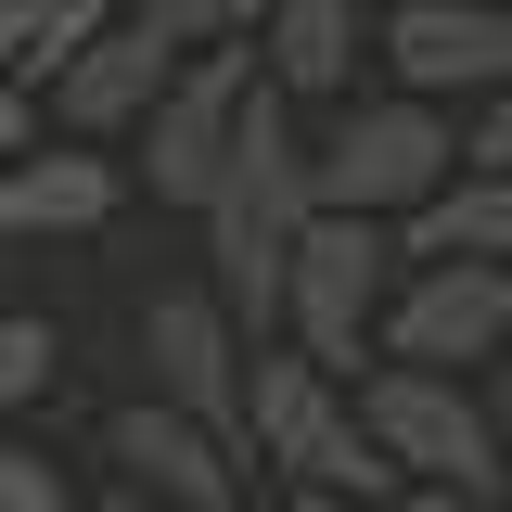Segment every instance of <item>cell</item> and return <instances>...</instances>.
<instances>
[{
	"label": "cell",
	"mask_w": 512,
	"mask_h": 512,
	"mask_svg": "<svg viewBox=\"0 0 512 512\" xmlns=\"http://www.w3.org/2000/svg\"><path fill=\"white\" fill-rule=\"evenodd\" d=\"M103 461H116L128 487L180 500V512H256V461H244V436L192 423L180 397H154V384H141L116 423H103Z\"/></svg>",
	"instance_id": "9"
},
{
	"label": "cell",
	"mask_w": 512,
	"mask_h": 512,
	"mask_svg": "<svg viewBox=\"0 0 512 512\" xmlns=\"http://www.w3.org/2000/svg\"><path fill=\"white\" fill-rule=\"evenodd\" d=\"M154 13H167L192 52H205V39H256V13H269V0H154Z\"/></svg>",
	"instance_id": "16"
},
{
	"label": "cell",
	"mask_w": 512,
	"mask_h": 512,
	"mask_svg": "<svg viewBox=\"0 0 512 512\" xmlns=\"http://www.w3.org/2000/svg\"><path fill=\"white\" fill-rule=\"evenodd\" d=\"M244 320L218 308V282H192V295H141V372L154 397H180L192 423H218V436H244Z\"/></svg>",
	"instance_id": "10"
},
{
	"label": "cell",
	"mask_w": 512,
	"mask_h": 512,
	"mask_svg": "<svg viewBox=\"0 0 512 512\" xmlns=\"http://www.w3.org/2000/svg\"><path fill=\"white\" fill-rule=\"evenodd\" d=\"M308 218H320V167H308V141H295V90L269 77L244 103V141H231L218 192H205V282H218V308L244 320V346H269L282 308H295Z\"/></svg>",
	"instance_id": "1"
},
{
	"label": "cell",
	"mask_w": 512,
	"mask_h": 512,
	"mask_svg": "<svg viewBox=\"0 0 512 512\" xmlns=\"http://www.w3.org/2000/svg\"><path fill=\"white\" fill-rule=\"evenodd\" d=\"M39 128H52V116H39V90H26V77H0V167H13Z\"/></svg>",
	"instance_id": "18"
},
{
	"label": "cell",
	"mask_w": 512,
	"mask_h": 512,
	"mask_svg": "<svg viewBox=\"0 0 512 512\" xmlns=\"http://www.w3.org/2000/svg\"><path fill=\"white\" fill-rule=\"evenodd\" d=\"M256 64L295 103H346L359 64H372V0H269L256 13Z\"/></svg>",
	"instance_id": "12"
},
{
	"label": "cell",
	"mask_w": 512,
	"mask_h": 512,
	"mask_svg": "<svg viewBox=\"0 0 512 512\" xmlns=\"http://www.w3.org/2000/svg\"><path fill=\"white\" fill-rule=\"evenodd\" d=\"M128 167H116V141H64V128H39L13 167H0V256H26V244H77V231H103L128 205Z\"/></svg>",
	"instance_id": "11"
},
{
	"label": "cell",
	"mask_w": 512,
	"mask_h": 512,
	"mask_svg": "<svg viewBox=\"0 0 512 512\" xmlns=\"http://www.w3.org/2000/svg\"><path fill=\"white\" fill-rule=\"evenodd\" d=\"M500 346H512V269H487V256H410L397 269L384 359H410V372H487Z\"/></svg>",
	"instance_id": "6"
},
{
	"label": "cell",
	"mask_w": 512,
	"mask_h": 512,
	"mask_svg": "<svg viewBox=\"0 0 512 512\" xmlns=\"http://www.w3.org/2000/svg\"><path fill=\"white\" fill-rule=\"evenodd\" d=\"M269 512H384V500H333V487H282Z\"/></svg>",
	"instance_id": "20"
},
{
	"label": "cell",
	"mask_w": 512,
	"mask_h": 512,
	"mask_svg": "<svg viewBox=\"0 0 512 512\" xmlns=\"http://www.w3.org/2000/svg\"><path fill=\"white\" fill-rule=\"evenodd\" d=\"M372 13H384V0H372Z\"/></svg>",
	"instance_id": "23"
},
{
	"label": "cell",
	"mask_w": 512,
	"mask_h": 512,
	"mask_svg": "<svg viewBox=\"0 0 512 512\" xmlns=\"http://www.w3.org/2000/svg\"><path fill=\"white\" fill-rule=\"evenodd\" d=\"M397 218H346V205H320L308 244H295V308H282V333L308 346L320 372H372L384 359V308H397Z\"/></svg>",
	"instance_id": "4"
},
{
	"label": "cell",
	"mask_w": 512,
	"mask_h": 512,
	"mask_svg": "<svg viewBox=\"0 0 512 512\" xmlns=\"http://www.w3.org/2000/svg\"><path fill=\"white\" fill-rule=\"evenodd\" d=\"M384 512H500V500H461V487H397Z\"/></svg>",
	"instance_id": "19"
},
{
	"label": "cell",
	"mask_w": 512,
	"mask_h": 512,
	"mask_svg": "<svg viewBox=\"0 0 512 512\" xmlns=\"http://www.w3.org/2000/svg\"><path fill=\"white\" fill-rule=\"evenodd\" d=\"M256 90H269L256 39H205V52H180V77L154 90V116L128 128V141H141V154H128V180L154 192V205H192V218H205V192H218V167H231Z\"/></svg>",
	"instance_id": "5"
},
{
	"label": "cell",
	"mask_w": 512,
	"mask_h": 512,
	"mask_svg": "<svg viewBox=\"0 0 512 512\" xmlns=\"http://www.w3.org/2000/svg\"><path fill=\"white\" fill-rule=\"evenodd\" d=\"M320 167V205L346 218H423L448 180H461V103H423V90H346L333 141H308Z\"/></svg>",
	"instance_id": "3"
},
{
	"label": "cell",
	"mask_w": 512,
	"mask_h": 512,
	"mask_svg": "<svg viewBox=\"0 0 512 512\" xmlns=\"http://www.w3.org/2000/svg\"><path fill=\"white\" fill-rule=\"evenodd\" d=\"M487 410H500V423H512V346H500V359H487Z\"/></svg>",
	"instance_id": "22"
},
{
	"label": "cell",
	"mask_w": 512,
	"mask_h": 512,
	"mask_svg": "<svg viewBox=\"0 0 512 512\" xmlns=\"http://www.w3.org/2000/svg\"><path fill=\"white\" fill-rule=\"evenodd\" d=\"M461 167H512V90L461 103Z\"/></svg>",
	"instance_id": "17"
},
{
	"label": "cell",
	"mask_w": 512,
	"mask_h": 512,
	"mask_svg": "<svg viewBox=\"0 0 512 512\" xmlns=\"http://www.w3.org/2000/svg\"><path fill=\"white\" fill-rule=\"evenodd\" d=\"M0 512H90V500H77V474H64L52 448H26L0 423Z\"/></svg>",
	"instance_id": "15"
},
{
	"label": "cell",
	"mask_w": 512,
	"mask_h": 512,
	"mask_svg": "<svg viewBox=\"0 0 512 512\" xmlns=\"http://www.w3.org/2000/svg\"><path fill=\"white\" fill-rule=\"evenodd\" d=\"M180 52L192 39L167 13H116V26H90V39L39 77V116H52L64 141H128V128L154 116V90L180 77Z\"/></svg>",
	"instance_id": "7"
},
{
	"label": "cell",
	"mask_w": 512,
	"mask_h": 512,
	"mask_svg": "<svg viewBox=\"0 0 512 512\" xmlns=\"http://www.w3.org/2000/svg\"><path fill=\"white\" fill-rule=\"evenodd\" d=\"M372 64L423 103H487L512 90V0H384Z\"/></svg>",
	"instance_id": "8"
},
{
	"label": "cell",
	"mask_w": 512,
	"mask_h": 512,
	"mask_svg": "<svg viewBox=\"0 0 512 512\" xmlns=\"http://www.w3.org/2000/svg\"><path fill=\"white\" fill-rule=\"evenodd\" d=\"M359 423L384 436V461H397L410 487H461V500H500L512 512V423L487 410V384L372 359V372H359Z\"/></svg>",
	"instance_id": "2"
},
{
	"label": "cell",
	"mask_w": 512,
	"mask_h": 512,
	"mask_svg": "<svg viewBox=\"0 0 512 512\" xmlns=\"http://www.w3.org/2000/svg\"><path fill=\"white\" fill-rule=\"evenodd\" d=\"M52 384H64V333H52V320H26V308H0V423L39 410Z\"/></svg>",
	"instance_id": "14"
},
{
	"label": "cell",
	"mask_w": 512,
	"mask_h": 512,
	"mask_svg": "<svg viewBox=\"0 0 512 512\" xmlns=\"http://www.w3.org/2000/svg\"><path fill=\"white\" fill-rule=\"evenodd\" d=\"M410 231V256H487V269H512V167H461V180L423 205V218H397Z\"/></svg>",
	"instance_id": "13"
},
{
	"label": "cell",
	"mask_w": 512,
	"mask_h": 512,
	"mask_svg": "<svg viewBox=\"0 0 512 512\" xmlns=\"http://www.w3.org/2000/svg\"><path fill=\"white\" fill-rule=\"evenodd\" d=\"M90 512H180V500H154V487H128V474H116V487H103Z\"/></svg>",
	"instance_id": "21"
}]
</instances>
